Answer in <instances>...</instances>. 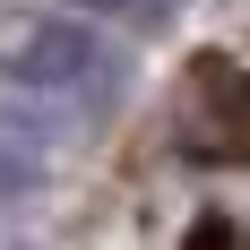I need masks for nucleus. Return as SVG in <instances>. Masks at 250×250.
<instances>
[{"mask_svg": "<svg viewBox=\"0 0 250 250\" xmlns=\"http://www.w3.org/2000/svg\"><path fill=\"white\" fill-rule=\"evenodd\" d=\"M173 138L199 164H250V61L190 52L173 78Z\"/></svg>", "mask_w": 250, "mask_h": 250, "instance_id": "1", "label": "nucleus"}]
</instances>
